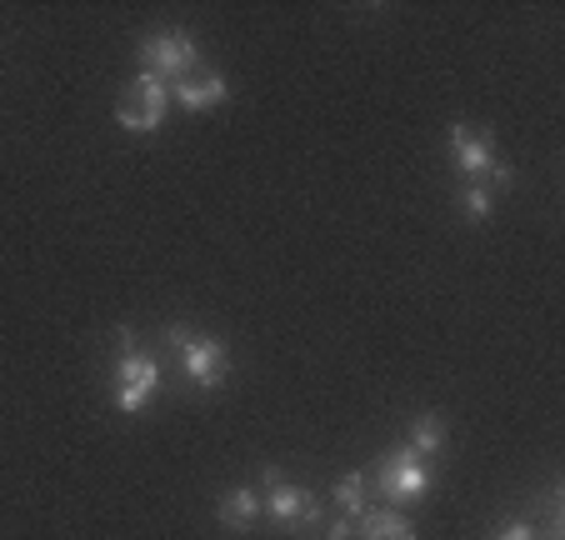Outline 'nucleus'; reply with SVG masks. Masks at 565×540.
Segmentation results:
<instances>
[{
	"label": "nucleus",
	"mask_w": 565,
	"mask_h": 540,
	"mask_svg": "<svg viewBox=\"0 0 565 540\" xmlns=\"http://www.w3.org/2000/svg\"><path fill=\"white\" fill-rule=\"evenodd\" d=\"M116 340H120V356H116V375H110V401H116V411H126V415H140L150 405V395L160 391V366H156V356H140L136 350V330L130 326H120L116 330Z\"/></svg>",
	"instance_id": "1"
},
{
	"label": "nucleus",
	"mask_w": 565,
	"mask_h": 540,
	"mask_svg": "<svg viewBox=\"0 0 565 540\" xmlns=\"http://www.w3.org/2000/svg\"><path fill=\"white\" fill-rule=\"evenodd\" d=\"M166 346L181 350L185 360V375H191L201 391H215V385H225V375H231V350H225V340L215 336H195L191 326H166Z\"/></svg>",
	"instance_id": "2"
},
{
	"label": "nucleus",
	"mask_w": 565,
	"mask_h": 540,
	"mask_svg": "<svg viewBox=\"0 0 565 540\" xmlns=\"http://www.w3.org/2000/svg\"><path fill=\"white\" fill-rule=\"evenodd\" d=\"M375 490H381V506H411V500H420L430 490L426 460H420L411 445L385 451L381 466H375Z\"/></svg>",
	"instance_id": "3"
},
{
	"label": "nucleus",
	"mask_w": 565,
	"mask_h": 540,
	"mask_svg": "<svg viewBox=\"0 0 565 540\" xmlns=\"http://www.w3.org/2000/svg\"><path fill=\"white\" fill-rule=\"evenodd\" d=\"M166 110H171V85L140 71L136 81L120 91L116 120H120L126 130H136V136H156V130L166 126Z\"/></svg>",
	"instance_id": "4"
},
{
	"label": "nucleus",
	"mask_w": 565,
	"mask_h": 540,
	"mask_svg": "<svg viewBox=\"0 0 565 540\" xmlns=\"http://www.w3.org/2000/svg\"><path fill=\"white\" fill-rule=\"evenodd\" d=\"M140 71L156 75V81L175 85L185 81L191 71H201V51H195V35L191 31H160L140 45Z\"/></svg>",
	"instance_id": "5"
},
{
	"label": "nucleus",
	"mask_w": 565,
	"mask_h": 540,
	"mask_svg": "<svg viewBox=\"0 0 565 540\" xmlns=\"http://www.w3.org/2000/svg\"><path fill=\"white\" fill-rule=\"evenodd\" d=\"M450 160H456V170L466 180H486V170L495 166V136H491V126H450Z\"/></svg>",
	"instance_id": "6"
},
{
	"label": "nucleus",
	"mask_w": 565,
	"mask_h": 540,
	"mask_svg": "<svg viewBox=\"0 0 565 540\" xmlns=\"http://www.w3.org/2000/svg\"><path fill=\"white\" fill-rule=\"evenodd\" d=\"M260 510H266L270 520H280V526H320V500L300 486H286V480L266 490Z\"/></svg>",
	"instance_id": "7"
},
{
	"label": "nucleus",
	"mask_w": 565,
	"mask_h": 540,
	"mask_svg": "<svg viewBox=\"0 0 565 540\" xmlns=\"http://www.w3.org/2000/svg\"><path fill=\"white\" fill-rule=\"evenodd\" d=\"M225 96H231V85H225L221 71H191L185 81L171 85V100L181 110H215Z\"/></svg>",
	"instance_id": "8"
},
{
	"label": "nucleus",
	"mask_w": 565,
	"mask_h": 540,
	"mask_svg": "<svg viewBox=\"0 0 565 540\" xmlns=\"http://www.w3.org/2000/svg\"><path fill=\"white\" fill-rule=\"evenodd\" d=\"M355 540H416V526L395 506H365L355 516Z\"/></svg>",
	"instance_id": "9"
},
{
	"label": "nucleus",
	"mask_w": 565,
	"mask_h": 540,
	"mask_svg": "<svg viewBox=\"0 0 565 540\" xmlns=\"http://www.w3.org/2000/svg\"><path fill=\"white\" fill-rule=\"evenodd\" d=\"M260 520V496L256 490H225L221 496V526L225 530H250Z\"/></svg>",
	"instance_id": "10"
},
{
	"label": "nucleus",
	"mask_w": 565,
	"mask_h": 540,
	"mask_svg": "<svg viewBox=\"0 0 565 540\" xmlns=\"http://www.w3.org/2000/svg\"><path fill=\"white\" fill-rule=\"evenodd\" d=\"M411 451H416L420 460L440 456V451H446V415H436V411L420 415L416 431H411Z\"/></svg>",
	"instance_id": "11"
},
{
	"label": "nucleus",
	"mask_w": 565,
	"mask_h": 540,
	"mask_svg": "<svg viewBox=\"0 0 565 540\" xmlns=\"http://www.w3.org/2000/svg\"><path fill=\"white\" fill-rule=\"evenodd\" d=\"M331 500H335V510H341V516H361V510H365V476H355V470H351V476H341V480H335V490H331Z\"/></svg>",
	"instance_id": "12"
},
{
	"label": "nucleus",
	"mask_w": 565,
	"mask_h": 540,
	"mask_svg": "<svg viewBox=\"0 0 565 540\" xmlns=\"http://www.w3.org/2000/svg\"><path fill=\"white\" fill-rule=\"evenodd\" d=\"M460 211H466L470 221H491V211H495V191H491V186H480V180H470L466 191H460Z\"/></svg>",
	"instance_id": "13"
},
{
	"label": "nucleus",
	"mask_w": 565,
	"mask_h": 540,
	"mask_svg": "<svg viewBox=\"0 0 565 540\" xmlns=\"http://www.w3.org/2000/svg\"><path fill=\"white\" fill-rule=\"evenodd\" d=\"M495 540H541V536H535V526H531V520H511V526H505Z\"/></svg>",
	"instance_id": "14"
},
{
	"label": "nucleus",
	"mask_w": 565,
	"mask_h": 540,
	"mask_svg": "<svg viewBox=\"0 0 565 540\" xmlns=\"http://www.w3.org/2000/svg\"><path fill=\"white\" fill-rule=\"evenodd\" d=\"M351 536H355V520L351 516H335L331 530H326V540H351Z\"/></svg>",
	"instance_id": "15"
}]
</instances>
